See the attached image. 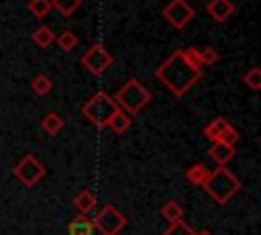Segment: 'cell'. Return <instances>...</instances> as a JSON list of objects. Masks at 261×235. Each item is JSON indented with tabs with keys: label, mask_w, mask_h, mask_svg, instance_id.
<instances>
[{
	"label": "cell",
	"mask_w": 261,
	"mask_h": 235,
	"mask_svg": "<svg viewBox=\"0 0 261 235\" xmlns=\"http://www.w3.org/2000/svg\"><path fill=\"white\" fill-rule=\"evenodd\" d=\"M155 78L175 96H184L200 78H202V67L190 63L184 55V51H173L157 69Z\"/></svg>",
	"instance_id": "6da1fadb"
},
{
	"label": "cell",
	"mask_w": 261,
	"mask_h": 235,
	"mask_svg": "<svg viewBox=\"0 0 261 235\" xmlns=\"http://www.w3.org/2000/svg\"><path fill=\"white\" fill-rule=\"evenodd\" d=\"M202 188L206 190V194L218 202V204H226L239 190H241V180L226 168V166H218L214 172L208 174V178L204 180Z\"/></svg>",
	"instance_id": "7a4b0ae2"
},
{
	"label": "cell",
	"mask_w": 261,
	"mask_h": 235,
	"mask_svg": "<svg viewBox=\"0 0 261 235\" xmlns=\"http://www.w3.org/2000/svg\"><path fill=\"white\" fill-rule=\"evenodd\" d=\"M120 110V106L114 102V98L104 92V90H98L96 94H92L80 108V112L98 129H104L108 125V121Z\"/></svg>",
	"instance_id": "3957f363"
},
{
	"label": "cell",
	"mask_w": 261,
	"mask_h": 235,
	"mask_svg": "<svg viewBox=\"0 0 261 235\" xmlns=\"http://www.w3.org/2000/svg\"><path fill=\"white\" fill-rule=\"evenodd\" d=\"M151 92L137 80V78H130V80H126L120 88H118V92L114 94V102L124 110V112H130V116L133 114H137V112H141L149 102H151Z\"/></svg>",
	"instance_id": "277c9868"
},
{
	"label": "cell",
	"mask_w": 261,
	"mask_h": 235,
	"mask_svg": "<svg viewBox=\"0 0 261 235\" xmlns=\"http://www.w3.org/2000/svg\"><path fill=\"white\" fill-rule=\"evenodd\" d=\"M92 223L94 231H98L100 235H118L126 227V217L114 204H104Z\"/></svg>",
	"instance_id": "5b68a950"
},
{
	"label": "cell",
	"mask_w": 261,
	"mask_h": 235,
	"mask_svg": "<svg viewBox=\"0 0 261 235\" xmlns=\"http://www.w3.org/2000/svg\"><path fill=\"white\" fill-rule=\"evenodd\" d=\"M12 176L24 184V186H35L43 180L45 176V166L39 161V157H35L33 153H27L24 157H20V161H16V166L12 168Z\"/></svg>",
	"instance_id": "8992f818"
},
{
	"label": "cell",
	"mask_w": 261,
	"mask_h": 235,
	"mask_svg": "<svg viewBox=\"0 0 261 235\" xmlns=\"http://www.w3.org/2000/svg\"><path fill=\"white\" fill-rule=\"evenodd\" d=\"M80 63H82L92 76H102V74L114 63V59H112V55L108 53V49H106L104 45L94 43V45L80 57Z\"/></svg>",
	"instance_id": "52a82bcc"
},
{
	"label": "cell",
	"mask_w": 261,
	"mask_h": 235,
	"mask_svg": "<svg viewBox=\"0 0 261 235\" xmlns=\"http://www.w3.org/2000/svg\"><path fill=\"white\" fill-rule=\"evenodd\" d=\"M161 16L173 27V29H184L194 16H196V10L192 8V4L188 0H169L163 10H161Z\"/></svg>",
	"instance_id": "ba28073f"
},
{
	"label": "cell",
	"mask_w": 261,
	"mask_h": 235,
	"mask_svg": "<svg viewBox=\"0 0 261 235\" xmlns=\"http://www.w3.org/2000/svg\"><path fill=\"white\" fill-rule=\"evenodd\" d=\"M206 12L210 14L212 20L224 22L234 14V4L230 0H210L206 4Z\"/></svg>",
	"instance_id": "9c48e42d"
},
{
	"label": "cell",
	"mask_w": 261,
	"mask_h": 235,
	"mask_svg": "<svg viewBox=\"0 0 261 235\" xmlns=\"http://www.w3.org/2000/svg\"><path fill=\"white\" fill-rule=\"evenodd\" d=\"M208 155L212 157V161H216V166H226L234 157V145H226V143L214 141L208 147Z\"/></svg>",
	"instance_id": "30bf717a"
},
{
	"label": "cell",
	"mask_w": 261,
	"mask_h": 235,
	"mask_svg": "<svg viewBox=\"0 0 261 235\" xmlns=\"http://www.w3.org/2000/svg\"><path fill=\"white\" fill-rule=\"evenodd\" d=\"M92 233H94V223L84 213H77L67 223V235H92Z\"/></svg>",
	"instance_id": "8fae6325"
},
{
	"label": "cell",
	"mask_w": 261,
	"mask_h": 235,
	"mask_svg": "<svg viewBox=\"0 0 261 235\" xmlns=\"http://www.w3.org/2000/svg\"><path fill=\"white\" fill-rule=\"evenodd\" d=\"M63 125H65V123H63L61 114L55 112V110H49V112L41 119V129H43V133H47L49 137H55L57 133H61Z\"/></svg>",
	"instance_id": "7c38bea8"
},
{
	"label": "cell",
	"mask_w": 261,
	"mask_h": 235,
	"mask_svg": "<svg viewBox=\"0 0 261 235\" xmlns=\"http://www.w3.org/2000/svg\"><path fill=\"white\" fill-rule=\"evenodd\" d=\"M130 125H133V119H130V114L128 112H124L122 108L108 121V129L114 133V135H122V133H126L128 129H130Z\"/></svg>",
	"instance_id": "4fadbf2b"
},
{
	"label": "cell",
	"mask_w": 261,
	"mask_h": 235,
	"mask_svg": "<svg viewBox=\"0 0 261 235\" xmlns=\"http://www.w3.org/2000/svg\"><path fill=\"white\" fill-rule=\"evenodd\" d=\"M228 127V121L224 119V116H216V119H212L206 127H204V131H202V135L210 141V143H214V141H218L220 139V135L224 133V129Z\"/></svg>",
	"instance_id": "5bb4252c"
},
{
	"label": "cell",
	"mask_w": 261,
	"mask_h": 235,
	"mask_svg": "<svg viewBox=\"0 0 261 235\" xmlns=\"http://www.w3.org/2000/svg\"><path fill=\"white\" fill-rule=\"evenodd\" d=\"M73 206H75V210H77V213L88 215V213L96 206V196H94V192H92V190H88V188L80 190V192L73 196Z\"/></svg>",
	"instance_id": "9a60e30c"
},
{
	"label": "cell",
	"mask_w": 261,
	"mask_h": 235,
	"mask_svg": "<svg viewBox=\"0 0 261 235\" xmlns=\"http://www.w3.org/2000/svg\"><path fill=\"white\" fill-rule=\"evenodd\" d=\"M31 39H33V43H35L39 49H49V47L55 43V33H53L49 27L41 25V27H37V29L33 31Z\"/></svg>",
	"instance_id": "2e32d148"
},
{
	"label": "cell",
	"mask_w": 261,
	"mask_h": 235,
	"mask_svg": "<svg viewBox=\"0 0 261 235\" xmlns=\"http://www.w3.org/2000/svg\"><path fill=\"white\" fill-rule=\"evenodd\" d=\"M161 217L167 221V223H175V221H181L184 219V208L177 200H167L165 204H161Z\"/></svg>",
	"instance_id": "e0dca14e"
},
{
	"label": "cell",
	"mask_w": 261,
	"mask_h": 235,
	"mask_svg": "<svg viewBox=\"0 0 261 235\" xmlns=\"http://www.w3.org/2000/svg\"><path fill=\"white\" fill-rule=\"evenodd\" d=\"M51 88H53V82H51V78H49L47 74L39 72V74L33 76V80H31V90H33L37 96H45V94H49Z\"/></svg>",
	"instance_id": "ac0fdd59"
},
{
	"label": "cell",
	"mask_w": 261,
	"mask_h": 235,
	"mask_svg": "<svg viewBox=\"0 0 261 235\" xmlns=\"http://www.w3.org/2000/svg\"><path fill=\"white\" fill-rule=\"evenodd\" d=\"M208 174H210V170L204 163H194V166H190L186 170V180L190 184H194V186H202L204 180L208 178Z\"/></svg>",
	"instance_id": "d6986e66"
},
{
	"label": "cell",
	"mask_w": 261,
	"mask_h": 235,
	"mask_svg": "<svg viewBox=\"0 0 261 235\" xmlns=\"http://www.w3.org/2000/svg\"><path fill=\"white\" fill-rule=\"evenodd\" d=\"M55 43H57V47H59L61 51L69 53V51H73L75 45H77V35H75L73 31L65 29V31H61L59 35H55Z\"/></svg>",
	"instance_id": "ffe728a7"
},
{
	"label": "cell",
	"mask_w": 261,
	"mask_h": 235,
	"mask_svg": "<svg viewBox=\"0 0 261 235\" xmlns=\"http://www.w3.org/2000/svg\"><path fill=\"white\" fill-rule=\"evenodd\" d=\"M27 8H29V12H31L35 18L43 20L45 16H49V12H51L53 6H51V0H29Z\"/></svg>",
	"instance_id": "44dd1931"
},
{
	"label": "cell",
	"mask_w": 261,
	"mask_h": 235,
	"mask_svg": "<svg viewBox=\"0 0 261 235\" xmlns=\"http://www.w3.org/2000/svg\"><path fill=\"white\" fill-rule=\"evenodd\" d=\"M82 0H51V6L61 14V16H71L80 8Z\"/></svg>",
	"instance_id": "7402d4cb"
},
{
	"label": "cell",
	"mask_w": 261,
	"mask_h": 235,
	"mask_svg": "<svg viewBox=\"0 0 261 235\" xmlns=\"http://www.w3.org/2000/svg\"><path fill=\"white\" fill-rule=\"evenodd\" d=\"M243 84L247 86V88H251V90H261V69L257 67V65H253L249 72H245L243 74Z\"/></svg>",
	"instance_id": "603a6c76"
},
{
	"label": "cell",
	"mask_w": 261,
	"mask_h": 235,
	"mask_svg": "<svg viewBox=\"0 0 261 235\" xmlns=\"http://www.w3.org/2000/svg\"><path fill=\"white\" fill-rule=\"evenodd\" d=\"M161 235H194V229L188 223H184V219H181V221L169 223V227Z\"/></svg>",
	"instance_id": "cb8c5ba5"
},
{
	"label": "cell",
	"mask_w": 261,
	"mask_h": 235,
	"mask_svg": "<svg viewBox=\"0 0 261 235\" xmlns=\"http://www.w3.org/2000/svg\"><path fill=\"white\" fill-rule=\"evenodd\" d=\"M198 57H200L202 67H206V65H214V63H218V59H220L218 51H216V49H212V47L198 49Z\"/></svg>",
	"instance_id": "d4e9b609"
},
{
	"label": "cell",
	"mask_w": 261,
	"mask_h": 235,
	"mask_svg": "<svg viewBox=\"0 0 261 235\" xmlns=\"http://www.w3.org/2000/svg\"><path fill=\"white\" fill-rule=\"evenodd\" d=\"M239 137H241V135H239V131L228 123V127L224 129V133L220 135V139H218V141H220V143H226V145H237Z\"/></svg>",
	"instance_id": "484cf974"
},
{
	"label": "cell",
	"mask_w": 261,
	"mask_h": 235,
	"mask_svg": "<svg viewBox=\"0 0 261 235\" xmlns=\"http://www.w3.org/2000/svg\"><path fill=\"white\" fill-rule=\"evenodd\" d=\"M194 235H212L208 229H200V231H194Z\"/></svg>",
	"instance_id": "4316f807"
}]
</instances>
